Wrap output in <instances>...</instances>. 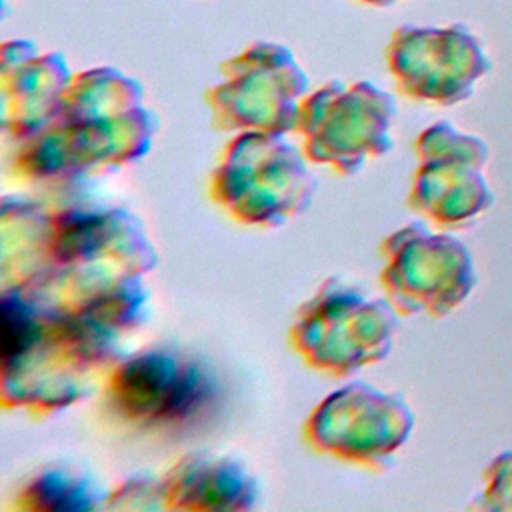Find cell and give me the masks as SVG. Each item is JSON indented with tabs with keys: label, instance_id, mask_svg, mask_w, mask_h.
I'll return each mask as SVG.
<instances>
[]
</instances>
